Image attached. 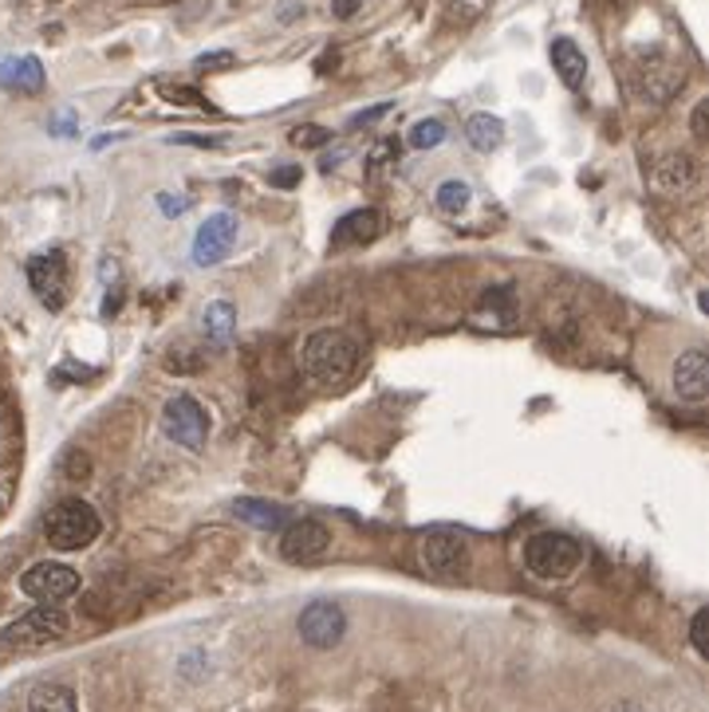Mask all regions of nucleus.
<instances>
[{
    "label": "nucleus",
    "mask_w": 709,
    "mask_h": 712,
    "mask_svg": "<svg viewBox=\"0 0 709 712\" xmlns=\"http://www.w3.org/2000/svg\"><path fill=\"white\" fill-rule=\"evenodd\" d=\"M300 366L320 386H344L359 366V342L344 331H312L300 347Z\"/></svg>",
    "instance_id": "obj_1"
},
{
    "label": "nucleus",
    "mask_w": 709,
    "mask_h": 712,
    "mask_svg": "<svg viewBox=\"0 0 709 712\" xmlns=\"http://www.w3.org/2000/svg\"><path fill=\"white\" fill-rule=\"evenodd\" d=\"M103 532V520L92 504L80 500V496H68L44 516V535L56 552H80L87 543H95Z\"/></svg>",
    "instance_id": "obj_2"
},
{
    "label": "nucleus",
    "mask_w": 709,
    "mask_h": 712,
    "mask_svg": "<svg viewBox=\"0 0 709 712\" xmlns=\"http://www.w3.org/2000/svg\"><path fill=\"white\" fill-rule=\"evenodd\" d=\"M584 547L564 532H537L525 543V567L544 582H564L579 571Z\"/></svg>",
    "instance_id": "obj_3"
},
{
    "label": "nucleus",
    "mask_w": 709,
    "mask_h": 712,
    "mask_svg": "<svg viewBox=\"0 0 709 712\" xmlns=\"http://www.w3.org/2000/svg\"><path fill=\"white\" fill-rule=\"evenodd\" d=\"M418 563L434 579H461L469 571V540L449 528H430L418 540Z\"/></svg>",
    "instance_id": "obj_4"
},
{
    "label": "nucleus",
    "mask_w": 709,
    "mask_h": 712,
    "mask_svg": "<svg viewBox=\"0 0 709 712\" xmlns=\"http://www.w3.org/2000/svg\"><path fill=\"white\" fill-rule=\"evenodd\" d=\"M163 433L173 445L202 449L205 437H209V410L190 394H178L163 406Z\"/></svg>",
    "instance_id": "obj_5"
},
{
    "label": "nucleus",
    "mask_w": 709,
    "mask_h": 712,
    "mask_svg": "<svg viewBox=\"0 0 709 712\" xmlns=\"http://www.w3.org/2000/svg\"><path fill=\"white\" fill-rule=\"evenodd\" d=\"M63 633H68V614L56 602H44V606L28 611L12 626H4L0 630V645H48L56 638H63Z\"/></svg>",
    "instance_id": "obj_6"
},
{
    "label": "nucleus",
    "mask_w": 709,
    "mask_h": 712,
    "mask_svg": "<svg viewBox=\"0 0 709 712\" xmlns=\"http://www.w3.org/2000/svg\"><path fill=\"white\" fill-rule=\"evenodd\" d=\"M28 283L48 312H63V303H68V256L60 249L36 252L28 261Z\"/></svg>",
    "instance_id": "obj_7"
},
{
    "label": "nucleus",
    "mask_w": 709,
    "mask_h": 712,
    "mask_svg": "<svg viewBox=\"0 0 709 712\" xmlns=\"http://www.w3.org/2000/svg\"><path fill=\"white\" fill-rule=\"evenodd\" d=\"M21 591L36 602H63L80 591V571H71L68 563H32L21 575Z\"/></svg>",
    "instance_id": "obj_8"
},
{
    "label": "nucleus",
    "mask_w": 709,
    "mask_h": 712,
    "mask_svg": "<svg viewBox=\"0 0 709 712\" xmlns=\"http://www.w3.org/2000/svg\"><path fill=\"white\" fill-rule=\"evenodd\" d=\"M237 244V217L233 213H213L205 217L197 237H193V264H202V268H213V264H221Z\"/></svg>",
    "instance_id": "obj_9"
},
{
    "label": "nucleus",
    "mask_w": 709,
    "mask_h": 712,
    "mask_svg": "<svg viewBox=\"0 0 709 712\" xmlns=\"http://www.w3.org/2000/svg\"><path fill=\"white\" fill-rule=\"evenodd\" d=\"M296 630H300V638H304L312 650H332V645L344 642L347 614L339 611L335 602H312V606H304V614H300Z\"/></svg>",
    "instance_id": "obj_10"
},
{
    "label": "nucleus",
    "mask_w": 709,
    "mask_h": 712,
    "mask_svg": "<svg viewBox=\"0 0 709 712\" xmlns=\"http://www.w3.org/2000/svg\"><path fill=\"white\" fill-rule=\"evenodd\" d=\"M327 547H332V532L320 520H292L280 532L284 563H315Z\"/></svg>",
    "instance_id": "obj_11"
},
{
    "label": "nucleus",
    "mask_w": 709,
    "mask_h": 712,
    "mask_svg": "<svg viewBox=\"0 0 709 712\" xmlns=\"http://www.w3.org/2000/svg\"><path fill=\"white\" fill-rule=\"evenodd\" d=\"M674 394L689 406L709 398V354L701 347H689L674 362Z\"/></svg>",
    "instance_id": "obj_12"
},
{
    "label": "nucleus",
    "mask_w": 709,
    "mask_h": 712,
    "mask_svg": "<svg viewBox=\"0 0 709 712\" xmlns=\"http://www.w3.org/2000/svg\"><path fill=\"white\" fill-rule=\"evenodd\" d=\"M650 181H654V190L666 193V197H682V193L698 190L701 170H698V161L689 158V154H666V158H659V166H654Z\"/></svg>",
    "instance_id": "obj_13"
},
{
    "label": "nucleus",
    "mask_w": 709,
    "mask_h": 712,
    "mask_svg": "<svg viewBox=\"0 0 709 712\" xmlns=\"http://www.w3.org/2000/svg\"><path fill=\"white\" fill-rule=\"evenodd\" d=\"M383 232V213L378 209H351L344 213L332 229V249H351V244H371Z\"/></svg>",
    "instance_id": "obj_14"
},
{
    "label": "nucleus",
    "mask_w": 709,
    "mask_h": 712,
    "mask_svg": "<svg viewBox=\"0 0 709 712\" xmlns=\"http://www.w3.org/2000/svg\"><path fill=\"white\" fill-rule=\"evenodd\" d=\"M0 87L16 90V95H40L44 63L36 56H4L0 60Z\"/></svg>",
    "instance_id": "obj_15"
},
{
    "label": "nucleus",
    "mask_w": 709,
    "mask_h": 712,
    "mask_svg": "<svg viewBox=\"0 0 709 712\" xmlns=\"http://www.w3.org/2000/svg\"><path fill=\"white\" fill-rule=\"evenodd\" d=\"M548 56H552V68H556V75L564 80L567 90L584 87V80H588V56H584V48H579L576 40L556 36L552 48H548Z\"/></svg>",
    "instance_id": "obj_16"
},
{
    "label": "nucleus",
    "mask_w": 709,
    "mask_h": 712,
    "mask_svg": "<svg viewBox=\"0 0 709 712\" xmlns=\"http://www.w3.org/2000/svg\"><path fill=\"white\" fill-rule=\"evenodd\" d=\"M205 323V342H209L213 351H225V347H233L237 339V307L229 300H213L202 315Z\"/></svg>",
    "instance_id": "obj_17"
},
{
    "label": "nucleus",
    "mask_w": 709,
    "mask_h": 712,
    "mask_svg": "<svg viewBox=\"0 0 709 712\" xmlns=\"http://www.w3.org/2000/svg\"><path fill=\"white\" fill-rule=\"evenodd\" d=\"M237 520H244L249 528H261V532H276V528H284V520H288V508H280V504L273 500H256V496H241V500L233 504Z\"/></svg>",
    "instance_id": "obj_18"
},
{
    "label": "nucleus",
    "mask_w": 709,
    "mask_h": 712,
    "mask_svg": "<svg viewBox=\"0 0 709 712\" xmlns=\"http://www.w3.org/2000/svg\"><path fill=\"white\" fill-rule=\"evenodd\" d=\"M466 138H469V146H473V150L489 154V150H496V146L505 142V122L496 119V114L481 111V114H473V119L466 122Z\"/></svg>",
    "instance_id": "obj_19"
},
{
    "label": "nucleus",
    "mask_w": 709,
    "mask_h": 712,
    "mask_svg": "<svg viewBox=\"0 0 709 712\" xmlns=\"http://www.w3.org/2000/svg\"><path fill=\"white\" fill-rule=\"evenodd\" d=\"M28 712H80V704H75V692L68 689V685H36L28 697Z\"/></svg>",
    "instance_id": "obj_20"
},
{
    "label": "nucleus",
    "mask_w": 709,
    "mask_h": 712,
    "mask_svg": "<svg viewBox=\"0 0 709 712\" xmlns=\"http://www.w3.org/2000/svg\"><path fill=\"white\" fill-rule=\"evenodd\" d=\"M434 201H437V209L442 213H466L469 209V201H473V190H469V181H457V178H449V181H442L434 190Z\"/></svg>",
    "instance_id": "obj_21"
},
{
    "label": "nucleus",
    "mask_w": 709,
    "mask_h": 712,
    "mask_svg": "<svg viewBox=\"0 0 709 712\" xmlns=\"http://www.w3.org/2000/svg\"><path fill=\"white\" fill-rule=\"evenodd\" d=\"M446 122L442 119H422V122H414V126H410V134H406V138H410V146H414V150H434V146H442V142H446Z\"/></svg>",
    "instance_id": "obj_22"
},
{
    "label": "nucleus",
    "mask_w": 709,
    "mask_h": 712,
    "mask_svg": "<svg viewBox=\"0 0 709 712\" xmlns=\"http://www.w3.org/2000/svg\"><path fill=\"white\" fill-rule=\"evenodd\" d=\"M292 146H304V150H320V146H327L332 142V131L327 126H315V122H304V126H296L292 134Z\"/></svg>",
    "instance_id": "obj_23"
},
{
    "label": "nucleus",
    "mask_w": 709,
    "mask_h": 712,
    "mask_svg": "<svg viewBox=\"0 0 709 712\" xmlns=\"http://www.w3.org/2000/svg\"><path fill=\"white\" fill-rule=\"evenodd\" d=\"M229 68H237L233 51H202V56L193 60V71H229Z\"/></svg>",
    "instance_id": "obj_24"
},
{
    "label": "nucleus",
    "mask_w": 709,
    "mask_h": 712,
    "mask_svg": "<svg viewBox=\"0 0 709 712\" xmlns=\"http://www.w3.org/2000/svg\"><path fill=\"white\" fill-rule=\"evenodd\" d=\"M163 99L185 102V107H193V111H213L209 99H205V95H197L193 87H163Z\"/></svg>",
    "instance_id": "obj_25"
},
{
    "label": "nucleus",
    "mask_w": 709,
    "mask_h": 712,
    "mask_svg": "<svg viewBox=\"0 0 709 712\" xmlns=\"http://www.w3.org/2000/svg\"><path fill=\"white\" fill-rule=\"evenodd\" d=\"M300 178H304L300 166H276V170H268V185H276V190H292V185H300Z\"/></svg>",
    "instance_id": "obj_26"
},
{
    "label": "nucleus",
    "mask_w": 709,
    "mask_h": 712,
    "mask_svg": "<svg viewBox=\"0 0 709 712\" xmlns=\"http://www.w3.org/2000/svg\"><path fill=\"white\" fill-rule=\"evenodd\" d=\"M706 623H709V611H698L694 614V623H689V642H694V650L706 657Z\"/></svg>",
    "instance_id": "obj_27"
},
{
    "label": "nucleus",
    "mask_w": 709,
    "mask_h": 712,
    "mask_svg": "<svg viewBox=\"0 0 709 712\" xmlns=\"http://www.w3.org/2000/svg\"><path fill=\"white\" fill-rule=\"evenodd\" d=\"M390 107H395V102H378V107H371V111L354 114V119H351V131H359V126H371V122H378L386 111H390Z\"/></svg>",
    "instance_id": "obj_28"
},
{
    "label": "nucleus",
    "mask_w": 709,
    "mask_h": 712,
    "mask_svg": "<svg viewBox=\"0 0 709 712\" xmlns=\"http://www.w3.org/2000/svg\"><path fill=\"white\" fill-rule=\"evenodd\" d=\"M158 209H163L166 217H182V213L190 209V201H185V197H173V193H163V197H158Z\"/></svg>",
    "instance_id": "obj_29"
},
{
    "label": "nucleus",
    "mask_w": 709,
    "mask_h": 712,
    "mask_svg": "<svg viewBox=\"0 0 709 712\" xmlns=\"http://www.w3.org/2000/svg\"><path fill=\"white\" fill-rule=\"evenodd\" d=\"M170 142H182V146H221L217 134H173Z\"/></svg>",
    "instance_id": "obj_30"
},
{
    "label": "nucleus",
    "mask_w": 709,
    "mask_h": 712,
    "mask_svg": "<svg viewBox=\"0 0 709 712\" xmlns=\"http://www.w3.org/2000/svg\"><path fill=\"white\" fill-rule=\"evenodd\" d=\"M296 16H304V4H300V0H284L280 12H276V21H280V24H292Z\"/></svg>",
    "instance_id": "obj_31"
},
{
    "label": "nucleus",
    "mask_w": 709,
    "mask_h": 712,
    "mask_svg": "<svg viewBox=\"0 0 709 712\" xmlns=\"http://www.w3.org/2000/svg\"><path fill=\"white\" fill-rule=\"evenodd\" d=\"M359 9H363V0H332V12L339 16V21H351Z\"/></svg>",
    "instance_id": "obj_32"
},
{
    "label": "nucleus",
    "mask_w": 709,
    "mask_h": 712,
    "mask_svg": "<svg viewBox=\"0 0 709 712\" xmlns=\"http://www.w3.org/2000/svg\"><path fill=\"white\" fill-rule=\"evenodd\" d=\"M706 122H709V102L701 99L698 107H694V138H706Z\"/></svg>",
    "instance_id": "obj_33"
}]
</instances>
